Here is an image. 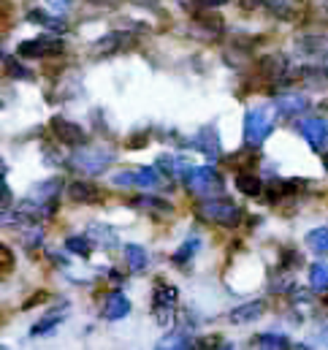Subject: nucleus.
Returning a JSON list of instances; mask_svg holds the SVG:
<instances>
[{
  "mask_svg": "<svg viewBox=\"0 0 328 350\" xmlns=\"http://www.w3.org/2000/svg\"><path fill=\"white\" fill-rule=\"evenodd\" d=\"M274 128V109L269 103L252 106L245 117V142L249 147H260Z\"/></svg>",
  "mask_w": 328,
  "mask_h": 350,
  "instance_id": "nucleus-1",
  "label": "nucleus"
},
{
  "mask_svg": "<svg viewBox=\"0 0 328 350\" xmlns=\"http://www.w3.org/2000/svg\"><path fill=\"white\" fill-rule=\"evenodd\" d=\"M198 215L206 217V220H212V223H220V226H226V228H234V226L242 223V215H245V212H242L236 204L226 201V198H209V201H204V204L198 206Z\"/></svg>",
  "mask_w": 328,
  "mask_h": 350,
  "instance_id": "nucleus-2",
  "label": "nucleus"
},
{
  "mask_svg": "<svg viewBox=\"0 0 328 350\" xmlns=\"http://www.w3.org/2000/svg\"><path fill=\"white\" fill-rule=\"evenodd\" d=\"M114 158H117L114 150H106V147H87V150H79V152L71 158V163H74L82 174L98 176L114 163Z\"/></svg>",
  "mask_w": 328,
  "mask_h": 350,
  "instance_id": "nucleus-3",
  "label": "nucleus"
},
{
  "mask_svg": "<svg viewBox=\"0 0 328 350\" xmlns=\"http://www.w3.org/2000/svg\"><path fill=\"white\" fill-rule=\"evenodd\" d=\"M111 182H114L117 187H144V190H155V187L163 185V176H161V169H158V166H152V169L139 166V169H128V172L117 174Z\"/></svg>",
  "mask_w": 328,
  "mask_h": 350,
  "instance_id": "nucleus-4",
  "label": "nucleus"
},
{
  "mask_svg": "<svg viewBox=\"0 0 328 350\" xmlns=\"http://www.w3.org/2000/svg\"><path fill=\"white\" fill-rule=\"evenodd\" d=\"M184 185L195 196H209V193H215V190L223 187V179H220V174L212 166H201V169H193L190 166L187 174H184Z\"/></svg>",
  "mask_w": 328,
  "mask_h": 350,
  "instance_id": "nucleus-5",
  "label": "nucleus"
},
{
  "mask_svg": "<svg viewBox=\"0 0 328 350\" xmlns=\"http://www.w3.org/2000/svg\"><path fill=\"white\" fill-rule=\"evenodd\" d=\"M176 299H179V291L174 285H165V282H158L155 285V296H152V312L161 318V326H168L171 323V315L176 310Z\"/></svg>",
  "mask_w": 328,
  "mask_h": 350,
  "instance_id": "nucleus-6",
  "label": "nucleus"
},
{
  "mask_svg": "<svg viewBox=\"0 0 328 350\" xmlns=\"http://www.w3.org/2000/svg\"><path fill=\"white\" fill-rule=\"evenodd\" d=\"M52 131L68 147H84V142H87V133H84L77 122H68L66 117H55L52 120Z\"/></svg>",
  "mask_w": 328,
  "mask_h": 350,
  "instance_id": "nucleus-7",
  "label": "nucleus"
},
{
  "mask_svg": "<svg viewBox=\"0 0 328 350\" xmlns=\"http://www.w3.org/2000/svg\"><path fill=\"white\" fill-rule=\"evenodd\" d=\"M301 136L310 142L312 150L320 152L328 142V122L323 117H310V120H304V122H301Z\"/></svg>",
  "mask_w": 328,
  "mask_h": 350,
  "instance_id": "nucleus-8",
  "label": "nucleus"
},
{
  "mask_svg": "<svg viewBox=\"0 0 328 350\" xmlns=\"http://www.w3.org/2000/svg\"><path fill=\"white\" fill-rule=\"evenodd\" d=\"M57 52H63V44L57 38H33V41L19 44V55L27 60L44 57V55H57Z\"/></svg>",
  "mask_w": 328,
  "mask_h": 350,
  "instance_id": "nucleus-9",
  "label": "nucleus"
},
{
  "mask_svg": "<svg viewBox=\"0 0 328 350\" xmlns=\"http://www.w3.org/2000/svg\"><path fill=\"white\" fill-rule=\"evenodd\" d=\"M190 144L198 150V152H204L206 158H220V152H223V144H220V136L215 133V128H201L193 139H190Z\"/></svg>",
  "mask_w": 328,
  "mask_h": 350,
  "instance_id": "nucleus-10",
  "label": "nucleus"
},
{
  "mask_svg": "<svg viewBox=\"0 0 328 350\" xmlns=\"http://www.w3.org/2000/svg\"><path fill=\"white\" fill-rule=\"evenodd\" d=\"M131 312V301H128V296L125 293H111L109 299H106V304H103V318L106 321H120V318H125Z\"/></svg>",
  "mask_w": 328,
  "mask_h": 350,
  "instance_id": "nucleus-11",
  "label": "nucleus"
},
{
  "mask_svg": "<svg viewBox=\"0 0 328 350\" xmlns=\"http://www.w3.org/2000/svg\"><path fill=\"white\" fill-rule=\"evenodd\" d=\"M307 106H310V103H307V98H304L301 92H285V95L277 98V111L285 114V117H293V114L304 111Z\"/></svg>",
  "mask_w": 328,
  "mask_h": 350,
  "instance_id": "nucleus-12",
  "label": "nucleus"
},
{
  "mask_svg": "<svg viewBox=\"0 0 328 350\" xmlns=\"http://www.w3.org/2000/svg\"><path fill=\"white\" fill-rule=\"evenodd\" d=\"M263 312H266V304H263V301H245L242 307H236V310L231 312V323H252V321H258Z\"/></svg>",
  "mask_w": 328,
  "mask_h": 350,
  "instance_id": "nucleus-13",
  "label": "nucleus"
},
{
  "mask_svg": "<svg viewBox=\"0 0 328 350\" xmlns=\"http://www.w3.org/2000/svg\"><path fill=\"white\" fill-rule=\"evenodd\" d=\"M87 237H90V242H100V247H106V250H114L117 245H120V239H117V234L109 228V226H90V231H87Z\"/></svg>",
  "mask_w": 328,
  "mask_h": 350,
  "instance_id": "nucleus-14",
  "label": "nucleus"
},
{
  "mask_svg": "<svg viewBox=\"0 0 328 350\" xmlns=\"http://www.w3.org/2000/svg\"><path fill=\"white\" fill-rule=\"evenodd\" d=\"M131 38V33H111V36H103L95 46H92V52L95 55H109V52H117L125 41Z\"/></svg>",
  "mask_w": 328,
  "mask_h": 350,
  "instance_id": "nucleus-15",
  "label": "nucleus"
},
{
  "mask_svg": "<svg viewBox=\"0 0 328 350\" xmlns=\"http://www.w3.org/2000/svg\"><path fill=\"white\" fill-rule=\"evenodd\" d=\"M155 166L158 169H163L165 174H179V176H184L187 174V169H190V163L184 161V158H176V155H161L158 161H155Z\"/></svg>",
  "mask_w": 328,
  "mask_h": 350,
  "instance_id": "nucleus-16",
  "label": "nucleus"
},
{
  "mask_svg": "<svg viewBox=\"0 0 328 350\" xmlns=\"http://www.w3.org/2000/svg\"><path fill=\"white\" fill-rule=\"evenodd\" d=\"M27 19H30V22H36V25H44L46 30H55V33H63V30L68 27L60 16H52V14H46V11H30V14H27Z\"/></svg>",
  "mask_w": 328,
  "mask_h": 350,
  "instance_id": "nucleus-17",
  "label": "nucleus"
},
{
  "mask_svg": "<svg viewBox=\"0 0 328 350\" xmlns=\"http://www.w3.org/2000/svg\"><path fill=\"white\" fill-rule=\"evenodd\" d=\"M307 245H310L312 253L328 256V226H320V228L310 231V234H307Z\"/></svg>",
  "mask_w": 328,
  "mask_h": 350,
  "instance_id": "nucleus-18",
  "label": "nucleus"
},
{
  "mask_svg": "<svg viewBox=\"0 0 328 350\" xmlns=\"http://www.w3.org/2000/svg\"><path fill=\"white\" fill-rule=\"evenodd\" d=\"M125 258H128V266L133 269V271H144L147 269V250L141 247V245H125Z\"/></svg>",
  "mask_w": 328,
  "mask_h": 350,
  "instance_id": "nucleus-19",
  "label": "nucleus"
},
{
  "mask_svg": "<svg viewBox=\"0 0 328 350\" xmlns=\"http://www.w3.org/2000/svg\"><path fill=\"white\" fill-rule=\"evenodd\" d=\"M310 285L315 291H328V263L318 261L310 266Z\"/></svg>",
  "mask_w": 328,
  "mask_h": 350,
  "instance_id": "nucleus-20",
  "label": "nucleus"
},
{
  "mask_svg": "<svg viewBox=\"0 0 328 350\" xmlns=\"http://www.w3.org/2000/svg\"><path fill=\"white\" fill-rule=\"evenodd\" d=\"M198 247H201V239L198 237H190L176 253H174V263H179V266H184V263L193 261V256L198 253Z\"/></svg>",
  "mask_w": 328,
  "mask_h": 350,
  "instance_id": "nucleus-21",
  "label": "nucleus"
},
{
  "mask_svg": "<svg viewBox=\"0 0 328 350\" xmlns=\"http://www.w3.org/2000/svg\"><path fill=\"white\" fill-rule=\"evenodd\" d=\"M68 196L74 201H95L98 198V190L92 185H87V182H74V185H68Z\"/></svg>",
  "mask_w": 328,
  "mask_h": 350,
  "instance_id": "nucleus-22",
  "label": "nucleus"
},
{
  "mask_svg": "<svg viewBox=\"0 0 328 350\" xmlns=\"http://www.w3.org/2000/svg\"><path fill=\"white\" fill-rule=\"evenodd\" d=\"M63 323V312H57V315H49V318H44V321H38V326H33L30 329V334L33 337H44V334H52L57 326Z\"/></svg>",
  "mask_w": 328,
  "mask_h": 350,
  "instance_id": "nucleus-23",
  "label": "nucleus"
},
{
  "mask_svg": "<svg viewBox=\"0 0 328 350\" xmlns=\"http://www.w3.org/2000/svg\"><path fill=\"white\" fill-rule=\"evenodd\" d=\"M236 187H239L242 193H247V196H260V193H263V182L252 174L239 176V179H236Z\"/></svg>",
  "mask_w": 328,
  "mask_h": 350,
  "instance_id": "nucleus-24",
  "label": "nucleus"
},
{
  "mask_svg": "<svg viewBox=\"0 0 328 350\" xmlns=\"http://www.w3.org/2000/svg\"><path fill=\"white\" fill-rule=\"evenodd\" d=\"M66 247H68L71 253H77V256H90L92 242H90V237H68V239H66Z\"/></svg>",
  "mask_w": 328,
  "mask_h": 350,
  "instance_id": "nucleus-25",
  "label": "nucleus"
},
{
  "mask_svg": "<svg viewBox=\"0 0 328 350\" xmlns=\"http://www.w3.org/2000/svg\"><path fill=\"white\" fill-rule=\"evenodd\" d=\"M258 348H269V350H279V348H288V337H279V334H260L258 340Z\"/></svg>",
  "mask_w": 328,
  "mask_h": 350,
  "instance_id": "nucleus-26",
  "label": "nucleus"
},
{
  "mask_svg": "<svg viewBox=\"0 0 328 350\" xmlns=\"http://www.w3.org/2000/svg\"><path fill=\"white\" fill-rule=\"evenodd\" d=\"M195 342L187 337V334H171L161 342V348H193Z\"/></svg>",
  "mask_w": 328,
  "mask_h": 350,
  "instance_id": "nucleus-27",
  "label": "nucleus"
},
{
  "mask_svg": "<svg viewBox=\"0 0 328 350\" xmlns=\"http://www.w3.org/2000/svg\"><path fill=\"white\" fill-rule=\"evenodd\" d=\"M5 68H8L14 77H19V79H30V71H27V68H19L16 60H11V57H5Z\"/></svg>",
  "mask_w": 328,
  "mask_h": 350,
  "instance_id": "nucleus-28",
  "label": "nucleus"
},
{
  "mask_svg": "<svg viewBox=\"0 0 328 350\" xmlns=\"http://www.w3.org/2000/svg\"><path fill=\"white\" fill-rule=\"evenodd\" d=\"M136 206H150V209H163V212H171V206L165 201H158V198H141L136 201Z\"/></svg>",
  "mask_w": 328,
  "mask_h": 350,
  "instance_id": "nucleus-29",
  "label": "nucleus"
},
{
  "mask_svg": "<svg viewBox=\"0 0 328 350\" xmlns=\"http://www.w3.org/2000/svg\"><path fill=\"white\" fill-rule=\"evenodd\" d=\"M46 5L55 8V11H68L74 5V0H46Z\"/></svg>",
  "mask_w": 328,
  "mask_h": 350,
  "instance_id": "nucleus-30",
  "label": "nucleus"
},
{
  "mask_svg": "<svg viewBox=\"0 0 328 350\" xmlns=\"http://www.w3.org/2000/svg\"><path fill=\"white\" fill-rule=\"evenodd\" d=\"M315 342H318V345H328V326H326V329H320V332L315 334Z\"/></svg>",
  "mask_w": 328,
  "mask_h": 350,
  "instance_id": "nucleus-31",
  "label": "nucleus"
},
{
  "mask_svg": "<svg viewBox=\"0 0 328 350\" xmlns=\"http://www.w3.org/2000/svg\"><path fill=\"white\" fill-rule=\"evenodd\" d=\"M136 5H144V8H155L158 5V0H133Z\"/></svg>",
  "mask_w": 328,
  "mask_h": 350,
  "instance_id": "nucleus-32",
  "label": "nucleus"
},
{
  "mask_svg": "<svg viewBox=\"0 0 328 350\" xmlns=\"http://www.w3.org/2000/svg\"><path fill=\"white\" fill-rule=\"evenodd\" d=\"M198 3H204V5H220V3H228V0H198Z\"/></svg>",
  "mask_w": 328,
  "mask_h": 350,
  "instance_id": "nucleus-33",
  "label": "nucleus"
},
{
  "mask_svg": "<svg viewBox=\"0 0 328 350\" xmlns=\"http://www.w3.org/2000/svg\"><path fill=\"white\" fill-rule=\"evenodd\" d=\"M5 174H8V166H5V163H3V161H0V182H3V179H5Z\"/></svg>",
  "mask_w": 328,
  "mask_h": 350,
  "instance_id": "nucleus-34",
  "label": "nucleus"
},
{
  "mask_svg": "<svg viewBox=\"0 0 328 350\" xmlns=\"http://www.w3.org/2000/svg\"><path fill=\"white\" fill-rule=\"evenodd\" d=\"M92 3H100V5H117L120 0H92Z\"/></svg>",
  "mask_w": 328,
  "mask_h": 350,
  "instance_id": "nucleus-35",
  "label": "nucleus"
},
{
  "mask_svg": "<svg viewBox=\"0 0 328 350\" xmlns=\"http://www.w3.org/2000/svg\"><path fill=\"white\" fill-rule=\"evenodd\" d=\"M326 304H328V299H326Z\"/></svg>",
  "mask_w": 328,
  "mask_h": 350,
  "instance_id": "nucleus-36",
  "label": "nucleus"
}]
</instances>
